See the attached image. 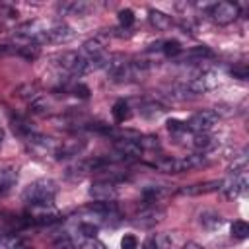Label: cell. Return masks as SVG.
<instances>
[{"label": "cell", "instance_id": "6da1fadb", "mask_svg": "<svg viewBox=\"0 0 249 249\" xmlns=\"http://www.w3.org/2000/svg\"><path fill=\"white\" fill-rule=\"evenodd\" d=\"M56 196V183L51 179H37L23 189V200L31 206H53Z\"/></svg>", "mask_w": 249, "mask_h": 249}, {"label": "cell", "instance_id": "7a4b0ae2", "mask_svg": "<svg viewBox=\"0 0 249 249\" xmlns=\"http://www.w3.org/2000/svg\"><path fill=\"white\" fill-rule=\"evenodd\" d=\"M204 163L202 154H187L181 158H160L154 165L163 173H183Z\"/></svg>", "mask_w": 249, "mask_h": 249}, {"label": "cell", "instance_id": "3957f363", "mask_svg": "<svg viewBox=\"0 0 249 249\" xmlns=\"http://www.w3.org/2000/svg\"><path fill=\"white\" fill-rule=\"evenodd\" d=\"M218 86H220V78H218V74L206 70V72H202V74L191 78V80L185 84V89H187L189 93L200 95V93H206V91L216 89Z\"/></svg>", "mask_w": 249, "mask_h": 249}, {"label": "cell", "instance_id": "277c9868", "mask_svg": "<svg viewBox=\"0 0 249 249\" xmlns=\"http://www.w3.org/2000/svg\"><path fill=\"white\" fill-rule=\"evenodd\" d=\"M74 37H76L74 29L62 23V25H53V27L45 29V31L37 37L35 45H41V43H54V45H62V43H70Z\"/></svg>", "mask_w": 249, "mask_h": 249}, {"label": "cell", "instance_id": "5b68a950", "mask_svg": "<svg viewBox=\"0 0 249 249\" xmlns=\"http://www.w3.org/2000/svg\"><path fill=\"white\" fill-rule=\"evenodd\" d=\"M237 16H239V8L237 4H231V2H218V4H212L210 8V18L220 25H228L235 21Z\"/></svg>", "mask_w": 249, "mask_h": 249}, {"label": "cell", "instance_id": "8992f818", "mask_svg": "<svg viewBox=\"0 0 249 249\" xmlns=\"http://www.w3.org/2000/svg\"><path fill=\"white\" fill-rule=\"evenodd\" d=\"M216 123H218V113L206 109V111L195 113V115L189 119V123H185V124H187V128L193 130V132H208Z\"/></svg>", "mask_w": 249, "mask_h": 249}, {"label": "cell", "instance_id": "52a82bcc", "mask_svg": "<svg viewBox=\"0 0 249 249\" xmlns=\"http://www.w3.org/2000/svg\"><path fill=\"white\" fill-rule=\"evenodd\" d=\"M88 195H89L95 202H113V200L117 198V187H115V183H111V181L99 179V181L91 183Z\"/></svg>", "mask_w": 249, "mask_h": 249}, {"label": "cell", "instance_id": "ba28073f", "mask_svg": "<svg viewBox=\"0 0 249 249\" xmlns=\"http://www.w3.org/2000/svg\"><path fill=\"white\" fill-rule=\"evenodd\" d=\"M245 187H247V171L245 173H231V177H228L220 185V191L228 198H235L245 191Z\"/></svg>", "mask_w": 249, "mask_h": 249}, {"label": "cell", "instance_id": "9c48e42d", "mask_svg": "<svg viewBox=\"0 0 249 249\" xmlns=\"http://www.w3.org/2000/svg\"><path fill=\"white\" fill-rule=\"evenodd\" d=\"M31 150H35L39 156H56V150H58V142L54 138H49V136H41V134H33L27 138Z\"/></svg>", "mask_w": 249, "mask_h": 249}, {"label": "cell", "instance_id": "30bf717a", "mask_svg": "<svg viewBox=\"0 0 249 249\" xmlns=\"http://www.w3.org/2000/svg\"><path fill=\"white\" fill-rule=\"evenodd\" d=\"M163 210L161 208H156V206H148L144 210H140L136 216H134V224L140 226V228H154L156 224H160L163 220Z\"/></svg>", "mask_w": 249, "mask_h": 249}, {"label": "cell", "instance_id": "8fae6325", "mask_svg": "<svg viewBox=\"0 0 249 249\" xmlns=\"http://www.w3.org/2000/svg\"><path fill=\"white\" fill-rule=\"evenodd\" d=\"M115 150H117V154H119L123 160H138V158L142 156L140 144H138L136 140H128V138L117 140V142H115Z\"/></svg>", "mask_w": 249, "mask_h": 249}, {"label": "cell", "instance_id": "7c38bea8", "mask_svg": "<svg viewBox=\"0 0 249 249\" xmlns=\"http://www.w3.org/2000/svg\"><path fill=\"white\" fill-rule=\"evenodd\" d=\"M31 222H35L39 226H53V224L60 222V214L56 210H53L51 206H37V208H33Z\"/></svg>", "mask_w": 249, "mask_h": 249}, {"label": "cell", "instance_id": "4fadbf2b", "mask_svg": "<svg viewBox=\"0 0 249 249\" xmlns=\"http://www.w3.org/2000/svg\"><path fill=\"white\" fill-rule=\"evenodd\" d=\"M91 10H93V4L84 2V0L58 4V14H62V16H88Z\"/></svg>", "mask_w": 249, "mask_h": 249}, {"label": "cell", "instance_id": "5bb4252c", "mask_svg": "<svg viewBox=\"0 0 249 249\" xmlns=\"http://www.w3.org/2000/svg\"><path fill=\"white\" fill-rule=\"evenodd\" d=\"M191 144H193V148L196 150V154H202V156H204L206 152H210V150L216 148L218 140H216L214 136H210L208 132H195L193 138H191Z\"/></svg>", "mask_w": 249, "mask_h": 249}, {"label": "cell", "instance_id": "9a60e30c", "mask_svg": "<svg viewBox=\"0 0 249 249\" xmlns=\"http://www.w3.org/2000/svg\"><path fill=\"white\" fill-rule=\"evenodd\" d=\"M220 181H204V183H196V185H189L181 189V195H189V196H196V195H208L214 191H220Z\"/></svg>", "mask_w": 249, "mask_h": 249}, {"label": "cell", "instance_id": "2e32d148", "mask_svg": "<svg viewBox=\"0 0 249 249\" xmlns=\"http://www.w3.org/2000/svg\"><path fill=\"white\" fill-rule=\"evenodd\" d=\"M18 181V167L16 165H0V193H8Z\"/></svg>", "mask_w": 249, "mask_h": 249}, {"label": "cell", "instance_id": "e0dca14e", "mask_svg": "<svg viewBox=\"0 0 249 249\" xmlns=\"http://www.w3.org/2000/svg\"><path fill=\"white\" fill-rule=\"evenodd\" d=\"M198 222H200V226H202L204 230H208V231H216V230H220V228L224 226V218H222L218 212H214V210H204V212H200Z\"/></svg>", "mask_w": 249, "mask_h": 249}, {"label": "cell", "instance_id": "ac0fdd59", "mask_svg": "<svg viewBox=\"0 0 249 249\" xmlns=\"http://www.w3.org/2000/svg\"><path fill=\"white\" fill-rule=\"evenodd\" d=\"M154 243L158 249H179L183 241L177 233H158L154 237Z\"/></svg>", "mask_w": 249, "mask_h": 249}, {"label": "cell", "instance_id": "d6986e66", "mask_svg": "<svg viewBox=\"0 0 249 249\" xmlns=\"http://www.w3.org/2000/svg\"><path fill=\"white\" fill-rule=\"evenodd\" d=\"M84 148V142L82 140H66L62 144H58V150H56V158H70V156H78Z\"/></svg>", "mask_w": 249, "mask_h": 249}, {"label": "cell", "instance_id": "ffe728a7", "mask_svg": "<svg viewBox=\"0 0 249 249\" xmlns=\"http://www.w3.org/2000/svg\"><path fill=\"white\" fill-rule=\"evenodd\" d=\"M78 58H80V53H72V51L60 53V54L54 56V60H58L56 64H58L60 68H64V70H70V72H74V68H76V64H78Z\"/></svg>", "mask_w": 249, "mask_h": 249}, {"label": "cell", "instance_id": "44dd1931", "mask_svg": "<svg viewBox=\"0 0 249 249\" xmlns=\"http://www.w3.org/2000/svg\"><path fill=\"white\" fill-rule=\"evenodd\" d=\"M150 23H152L156 29L165 31V29L171 27V18H169L167 14H163V12H160V10H152V12H150Z\"/></svg>", "mask_w": 249, "mask_h": 249}, {"label": "cell", "instance_id": "7402d4cb", "mask_svg": "<svg viewBox=\"0 0 249 249\" xmlns=\"http://www.w3.org/2000/svg\"><path fill=\"white\" fill-rule=\"evenodd\" d=\"M12 128H14V132H18V134L23 136V138H29V136L37 134V132L33 130L31 123L25 121V119H21V117H14V119H12Z\"/></svg>", "mask_w": 249, "mask_h": 249}, {"label": "cell", "instance_id": "603a6c76", "mask_svg": "<svg viewBox=\"0 0 249 249\" xmlns=\"http://www.w3.org/2000/svg\"><path fill=\"white\" fill-rule=\"evenodd\" d=\"M165 195H167V191H165L163 187H154V185H150V187H146V189L142 191V198H144L150 206L156 204V202H160Z\"/></svg>", "mask_w": 249, "mask_h": 249}, {"label": "cell", "instance_id": "cb8c5ba5", "mask_svg": "<svg viewBox=\"0 0 249 249\" xmlns=\"http://www.w3.org/2000/svg\"><path fill=\"white\" fill-rule=\"evenodd\" d=\"M212 56V51L208 47H193L189 49L185 54H183V60H196V62H202L204 58H210Z\"/></svg>", "mask_w": 249, "mask_h": 249}, {"label": "cell", "instance_id": "d4e9b609", "mask_svg": "<svg viewBox=\"0 0 249 249\" xmlns=\"http://www.w3.org/2000/svg\"><path fill=\"white\" fill-rule=\"evenodd\" d=\"M29 107H31V111L33 113H37V115H47V113H51V101L45 97V95H37L31 103H29Z\"/></svg>", "mask_w": 249, "mask_h": 249}, {"label": "cell", "instance_id": "484cf974", "mask_svg": "<svg viewBox=\"0 0 249 249\" xmlns=\"http://www.w3.org/2000/svg\"><path fill=\"white\" fill-rule=\"evenodd\" d=\"M113 117L117 123H124L128 117H130V109H128V103L124 99H119L115 105H113Z\"/></svg>", "mask_w": 249, "mask_h": 249}, {"label": "cell", "instance_id": "4316f807", "mask_svg": "<svg viewBox=\"0 0 249 249\" xmlns=\"http://www.w3.org/2000/svg\"><path fill=\"white\" fill-rule=\"evenodd\" d=\"M0 249H21V239L14 233L0 235Z\"/></svg>", "mask_w": 249, "mask_h": 249}, {"label": "cell", "instance_id": "83f0119b", "mask_svg": "<svg viewBox=\"0 0 249 249\" xmlns=\"http://www.w3.org/2000/svg\"><path fill=\"white\" fill-rule=\"evenodd\" d=\"M160 49H161V51H163V54H167V56H177V54H181V53H183V49H181V43H179L177 39H169V41H163Z\"/></svg>", "mask_w": 249, "mask_h": 249}, {"label": "cell", "instance_id": "f1b7e54d", "mask_svg": "<svg viewBox=\"0 0 249 249\" xmlns=\"http://www.w3.org/2000/svg\"><path fill=\"white\" fill-rule=\"evenodd\" d=\"M18 95L23 97V99H27V101L31 103V101H33L37 95H41V93H39V89H37L35 84H23V86L18 88Z\"/></svg>", "mask_w": 249, "mask_h": 249}, {"label": "cell", "instance_id": "f546056e", "mask_svg": "<svg viewBox=\"0 0 249 249\" xmlns=\"http://www.w3.org/2000/svg\"><path fill=\"white\" fill-rule=\"evenodd\" d=\"M161 113H163V107L158 105V103H144V105L140 107V115H144V117H148V119H156V117H160Z\"/></svg>", "mask_w": 249, "mask_h": 249}, {"label": "cell", "instance_id": "4dcf8cb0", "mask_svg": "<svg viewBox=\"0 0 249 249\" xmlns=\"http://www.w3.org/2000/svg\"><path fill=\"white\" fill-rule=\"evenodd\" d=\"M231 235H233L235 239H245V237L249 235V226H247V222L235 220V222L231 224Z\"/></svg>", "mask_w": 249, "mask_h": 249}, {"label": "cell", "instance_id": "1f68e13d", "mask_svg": "<svg viewBox=\"0 0 249 249\" xmlns=\"http://www.w3.org/2000/svg\"><path fill=\"white\" fill-rule=\"evenodd\" d=\"M119 23L123 25V27H130L132 23H134V12L132 10H121L119 12Z\"/></svg>", "mask_w": 249, "mask_h": 249}, {"label": "cell", "instance_id": "d6a6232c", "mask_svg": "<svg viewBox=\"0 0 249 249\" xmlns=\"http://www.w3.org/2000/svg\"><path fill=\"white\" fill-rule=\"evenodd\" d=\"M54 247H56V249H78V247H76V243H74L68 235H64V233H62V235H58V237L54 239Z\"/></svg>", "mask_w": 249, "mask_h": 249}, {"label": "cell", "instance_id": "836d02e7", "mask_svg": "<svg viewBox=\"0 0 249 249\" xmlns=\"http://www.w3.org/2000/svg\"><path fill=\"white\" fill-rule=\"evenodd\" d=\"M138 144H140L142 150H156V148H160V140L156 136H144V138H140Z\"/></svg>", "mask_w": 249, "mask_h": 249}, {"label": "cell", "instance_id": "e575fe53", "mask_svg": "<svg viewBox=\"0 0 249 249\" xmlns=\"http://www.w3.org/2000/svg\"><path fill=\"white\" fill-rule=\"evenodd\" d=\"M121 249H138V239L132 233H124L121 239Z\"/></svg>", "mask_w": 249, "mask_h": 249}, {"label": "cell", "instance_id": "d590c367", "mask_svg": "<svg viewBox=\"0 0 249 249\" xmlns=\"http://www.w3.org/2000/svg\"><path fill=\"white\" fill-rule=\"evenodd\" d=\"M80 249H107V247H105L99 239H95V237H86V239L82 241Z\"/></svg>", "mask_w": 249, "mask_h": 249}, {"label": "cell", "instance_id": "8d00e7d4", "mask_svg": "<svg viewBox=\"0 0 249 249\" xmlns=\"http://www.w3.org/2000/svg\"><path fill=\"white\" fill-rule=\"evenodd\" d=\"M80 233L86 235V237H95L97 226H95V224H89V222H82V224H80Z\"/></svg>", "mask_w": 249, "mask_h": 249}, {"label": "cell", "instance_id": "74e56055", "mask_svg": "<svg viewBox=\"0 0 249 249\" xmlns=\"http://www.w3.org/2000/svg\"><path fill=\"white\" fill-rule=\"evenodd\" d=\"M72 93L74 95H78V97H89V88L88 86H84V84H76L74 88H72Z\"/></svg>", "mask_w": 249, "mask_h": 249}, {"label": "cell", "instance_id": "f35d334b", "mask_svg": "<svg viewBox=\"0 0 249 249\" xmlns=\"http://www.w3.org/2000/svg\"><path fill=\"white\" fill-rule=\"evenodd\" d=\"M179 249H204V247L200 243H196V241H183Z\"/></svg>", "mask_w": 249, "mask_h": 249}, {"label": "cell", "instance_id": "ab89813d", "mask_svg": "<svg viewBox=\"0 0 249 249\" xmlns=\"http://www.w3.org/2000/svg\"><path fill=\"white\" fill-rule=\"evenodd\" d=\"M10 53H16V47H10V45H0V56H2V54H10Z\"/></svg>", "mask_w": 249, "mask_h": 249}, {"label": "cell", "instance_id": "60d3db41", "mask_svg": "<svg viewBox=\"0 0 249 249\" xmlns=\"http://www.w3.org/2000/svg\"><path fill=\"white\" fill-rule=\"evenodd\" d=\"M142 249H158V247H156V243H154V237H152V239H148V241L142 245Z\"/></svg>", "mask_w": 249, "mask_h": 249}, {"label": "cell", "instance_id": "b9f144b4", "mask_svg": "<svg viewBox=\"0 0 249 249\" xmlns=\"http://www.w3.org/2000/svg\"><path fill=\"white\" fill-rule=\"evenodd\" d=\"M2 142H4V130L0 128V144H2Z\"/></svg>", "mask_w": 249, "mask_h": 249}]
</instances>
